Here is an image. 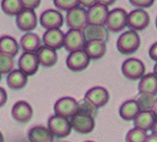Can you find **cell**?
<instances>
[{
    "instance_id": "cell-1",
    "label": "cell",
    "mask_w": 157,
    "mask_h": 142,
    "mask_svg": "<svg viewBox=\"0 0 157 142\" xmlns=\"http://www.w3.org/2000/svg\"><path fill=\"white\" fill-rule=\"evenodd\" d=\"M140 45V37L136 32L128 31L122 33L116 43L118 51L125 55L135 53Z\"/></svg>"
},
{
    "instance_id": "cell-2",
    "label": "cell",
    "mask_w": 157,
    "mask_h": 142,
    "mask_svg": "<svg viewBox=\"0 0 157 142\" xmlns=\"http://www.w3.org/2000/svg\"><path fill=\"white\" fill-rule=\"evenodd\" d=\"M128 13L122 8H115L108 13L105 26L110 32H120L127 27Z\"/></svg>"
},
{
    "instance_id": "cell-3",
    "label": "cell",
    "mask_w": 157,
    "mask_h": 142,
    "mask_svg": "<svg viewBox=\"0 0 157 142\" xmlns=\"http://www.w3.org/2000/svg\"><path fill=\"white\" fill-rule=\"evenodd\" d=\"M47 126L50 133L53 136L59 137V138H63V137H67L68 135H70L72 130L70 121L57 115H53L49 118Z\"/></svg>"
},
{
    "instance_id": "cell-4",
    "label": "cell",
    "mask_w": 157,
    "mask_h": 142,
    "mask_svg": "<svg viewBox=\"0 0 157 142\" xmlns=\"http://www.w3.org/2000/svg\"><path fill=\"white\" fill-rule=\"evenodd\" d=\"M122 73L130 80H137L144 76L145 67L140 59L129 58L122 65Z\"/></svg>"
},
{
    "instance_id": "cell-5",
    "label": "cell",
    "mask_w": 157,
    "mask_h": 142,
    "mask_svg": "<svg viewBox=\"0 0 157 142\" xmlns=\"http://www.w3.org/2000/svg\"><path fill=\"white\" fill-rule=\"evenodd\" d=\"M150 24L149 15L142 9H135L128 14L127 26L132 28V31H142L146 28Z\"/></svg>"
},
{
    "instance_id": "cell-6",
    "label": "cell",
    "mask_w": 157,
    "mask_h": 142,
    "mask_svg": "<svg viewBox=\"0 0 157 142\" xmlns=\"http://www.w3.org/2000/svg\"><path fill=\"white\" fill-rule=\"evenodd\" d=\"M66 23L70 29H76V31L82 32V29L87 24L86 11L80 6L73 8L72 10L67 12Z\"/></svg>"
},
{
    "instance_id": "cell-7",
    "label": "cell",
    "mask_w": 157,
    "mask_h": 142,
    "mask_svg": "<svg viewBox=\"0 0 157 142\" xmlns=\"http://www.w3.org/2000/svg\"><path fill=\"white\" fill-rule=\"evenodd\" d=\"M71 126L78 133L87 134L94 129L95 121L94 118H92L88 115L81 114V113H76L71 118Z\"/></svg>"
},
{
    "instance_id": "cell-8",
    "label": "cell",
    "mask_w": 157,
    "mask_h": 142,
    "mask_svg": "<svg viewBox=\"0 0 157 142\" xmlns=\"http://www.w3.org/2000/svg\"><path fill=\"white\" fill-rule=\"evenodd\" d=\"M78 111V102L72 97H63L58 99L54 104L55 115L70 119Z\"/></svg>"
},
{
    "instance_id": "cell-9",
    "label": "cell",
    "mask_w": 157,
    "mask_h": 142,
    "mask_svg": "<svg viewBox=\"0 0 157 142\" xmlns=\"http://www.w3.org/2000/svg\"><path fill=\"white\" fill-rule=\"evenodd\" d=\"M39 22L40 24L46 28L47 31L50 29H59L64 24L63 15L54 9H48L41 13L39 17Z\"/></svg>"
},
{
    "instance_id": "cell-10",
    "label": "cell",
    "mask_w": 157,
    "mask_h": 142,
    "mask_svg": "<svg viewBox=\"0 0 157 142\" xmlns=\"http://www.w3.org/2000/svg\"><path fill=\"white\" fill-rule=\"evenodd\" d=\"M16 24L22 32H29L36 28L37 24V18L33 10L23 9L16 16Z\"/></svg>"
},
{
    "instance_id": "cell-11",
    "label": "cell",
    "mask_w": 157,
    "mask_h": 142,
    "mask_svg": "<svg viewBox=\"0 0 157 142\" xmlns=\"http://www.w3.org/2000/svg\"><path fill=\"white\" fill-rule=\"evenodd\" d=\"M85 38H83L82 32L76 29H69L64 36V47L70 53L82 50L85 46Z\"/></svg>"
},
{
    "instance_id": "cell-12",
    "label": "cell",
    "mask_w": 157,
    "mask_h": 142,
    "mask_svg": "<svg viewBox=\"0 0 157 142\" xmlns=\"http://www.w3.org/2000/svg\"><path fill=\"white\" fill-rule=\"evenodd\" d=\"M108 13H109L108 7L103 6V5L99 4L96 1L95 4L90 9H87V11H86L87 24L103 27L105 24Z\"/></svg>"
},
{
    "instance_id": "cell-13",
    "label": "cell",
    "mask_w": 157,
    "mask_h": 142,
    "mask_svg": "<svg viewBox=\"0 0 157 142\" xmlns=\"http://www.w3.org/2000/svg\"><path fill=\"white\" fill-rule=\"evenodd\" d=\"M83 99L88 101L91 105L94 106L96 109L105 106L109 101V92L106 88L102 86H95L88 90Z\"/></svg>"
},
{
    "instance_id": "cell-14",
    "label": "cell",
    "mask_w": 157,
    "mask_h": 142,
    "mask_svg": "<svg viewBox=\"0 0 157 142\" xmlns=\"http://www.w3.org/2000/svg\"><path fill=\"white\" fill-rule=\"evenodd\" d=\"M19 68L24 75L33 76L38 70L39 63L36 53H27L24 52L19 59Z\"/></svg>"
},
{
    "instance_id": "cell-15",
    "label": "cell",
    "mask_w": 157,
    "mask_h": 142,
    "mask_svg": "<svg viewBox=\"0 0 157 142\" xmlns=\"http://www.w3.org/2000/svg\"><path fill=\"white\" fill-rule=\"evenodd\" d=\"M66 64L69 70L72 72H81L90 65V58L82 50L70 53L67 57Z\"/></svg>"
},
{
    "instance_id": "cell-16",
    "label": "cell",
    "mask_w": 157,
    "mask_h": 142,
    "mask_svg": "<svg viewBox=\"0 0 157 142\" xmlns=\"http://www.w3.org/2000/svg\"><path fill=\"white\" fill-rule=\"evenodd\" d=\"M11 113L15 121L21 124H26L29 121V120H32L33 111L32 106L27 101L21 100L15 103Z\"/></svg>"
},
{
    "instance_id": "cell-17",
    "label": "cell",
    "mask_w": 157,
    "mask_h": 142,
    "mask_svg": "<svg viewBox=\"0 0 157 142\" xmlns=\"http://www.w3.org/2000/svg\"><path fill=\"white\" fill-rule=\"evenodd\" d=\"M134 125L136 129H140L147 132L156 127V113L155 111H141L139 113L135 120Z\"/></svg>"
},
{
    "instance_id": "cell-18",
    "label": "cell",
    "mask_w": 157,
    "mask_h": 142,
    "mask_svg": "<svg viewBox=\"0 0 157 142\" xmlns=\"http://www.w3.org/2000/svg\"><path fill=\"white\" fill-rule=\"evenodd\" d=\"M64 36L65 34L60 29H50V31H46V32L43 34L42 40L46 47L56 51L57 49L63 47Z\"/></svg>"
},
{
    "instance_id": "cell-19",
    "label": "cell",
    "mask_w": 157,
    "mask_h": 142,
    "mask_svg": "<svg viewBox=\"0 0 157 142\" xmlns=\"http://www.w3.org/2000/svg\"><path fill=\"white\" fill-rule=\"evenodd\" d=\"M82 32L86 42L91 40H100L105 42L108 39V32L104 27L86 24V27L82 29Z\"/></svg>"
},
{
    "instance_id": "cell-20",
    "label": "cell",
    "mask_w": 157,
    "mask_h": 142,
    "mask_svg": "<svg viewBox=\"0 0 157 142\" xmlns=\"http://www.w3.org/2000/svg\"><path fill=\"white\" fill-rule=\"evenodd\" d=\"M83 52H85L87 57L93 60H98L102 58L106 53V44L105 42L100 40H91L86 41L83 46Z\"/></svg>"
},
{
    "instance_id": "cell-21",
    "label": "cell",
    "mask_w": 157,
    "mask_h": 142,
    "mask_svg": "<svg viewBox=\"0 0 157 142\" xmlns=\"http://www.w3.org/2000/svg\"><path fill=\"white\" fill-rule=\"evenodd\" d=\"M36 55L37 57L38 63L40 64L41 66L46 67V68H50L54 66L58 60L57 52L46 46L39 47V49L36 52Z\"/></svg>"
},
{
    "instance_id": "cell-22",
    "label": "cell",
    "mask_w": 157,
    "mask_h": 142,
    "mask_svg": "<svg viewBox=\"0 0 157 142\" xmlns=\"http://www.w3.org/2000/svg\"><path fill=\"white\" fill-rule=\"evenodd\" d=\"M29 142H52L53 135L47 127L43 125H34L28 132Z\"/></svg>"
},
{
    "instance_id": "cell-23",
    "label": "cell",
    "mask_w": 157,
    "mask_h": 142,
    "mask_svg": "<svg viewBox=\"0 0 157 142\" xmlns=\"http://www.w3.org/2000/svg\"><path fill=\"white\" fill-rule=\"evenodd\" d=\"M139 91L140 94L156 95L157 93V78L153 73L144 76L139 83Z\"/></svg>"
},
{
    "instance_id": "cell-24",
    "label": "cell",
    "mask_w": 157,
    "mask_h": 142,
    "mask_svg": "<svg viewBox=\"0 0 157 142\" xmlns=\"http://www.w3.org/2000/svg\"><path fill=\"white\" fill-rule=\"evenodd\" d=\"M20 44H21V47L25 52L36 53L39 47H41V40L37 34L29 32L22 36Z\"/></svg>"
},
{
    "instance_id": "cell-25",
    "label": "cell",
    "mask_w": 157,
    "mask_h": 142,
    "mask_svg": "<svg viewBox=\"0 0 157 142\" xmlns=\"http://www.w3.org/2000/svg\"><path fill=\"white\" fill-rule=\"evenodd\" d=\"M140 112L136 99L127 100L122 104L119 110L120 117L125 121H134L135 118Z\"/></svg>"
},
{
    "instance_id": "cell-26",
    "label": "cell",
    "mask_w": 157,
    "mask_h": 142,
    "mask_svg": "<svg viewBox=\"0 0 157 142\" xmlns=\"http://www.w3.org/2000/svg\"><path fill=\"white\" fill-rule=\"evenodd\" d=\"M19 52V45L16 39L10 36H0V54L10 57L16 56Z\"/></svg>"
},
{
    "instance_id": "cell-27",
    "label": "cell",
    "mask_w": 157,
    "mask_h": 142,
    "mask_svg": "<svg viewBox=\"0 0 157 142\" xmlns=\"http://www.w3.org/2000/svg\"><path fill=\"white\" fill-rule=\"evenodd\" d=\"M7 85L13 90H20L26 86L28 82V77L26 75L19 71L14 70L7 76Z\"/></svg>"
},
{
    "instance_id": "cell-28",
    "label": "cell",
    "mask_w": 157,
    "mask_h": 142,
    "mask_svg": "<svg viewBox=\"0 0 157 142\" xmlns=\"http://www.w3.org/2000/svg\"><path fill=\"white\" fill-rule=\"evenodd\" d=\"M1 8L5 14L9 16H17L23 10L21 0H3L1 2Z\"/></svg>"
},
{
    "instance_id": "cell-29",
    "label": "cell",
    "mask_w": 157,
    "mask_h": 142,
    "mask_svg": "<svg viewBox=\"0 0 157 142\" xmlns=\"http://www.w3.org/2000/svg\"><path fill=\"white\" fill-rule=\"evenodd\" d=\"M137 105L140 107V110L141 111H154V108L156 105V97L154 95L150 94H140L136 99Z\"/></svg>"
},
{
    "instance_id": "cell-30",
    "label": "cell",
    "mask_w": 157,
    "mask_h": 142,
    "mask_svg": "<svg viewBox=\"0 0 157 142\" xmlns=\"http://www.w3.org/2000/svg\"><path fill=\"white\" fill-rule=\"evenodd\" d=\"M15 61L14 58L0 54V75H7L10 73L14 69Z\"/></svg>"
},
{
    "instance_id": "cell-31",
    "label": "cell",
    "mask_w": 157,
    "mask_h": 142,
    "mask_svg": "<svg viewBox=\"0 0 157 142\" xmlns=\"http://www.w3.org/2000/svg\"><path fill=\"white\" fill-rule=\"evenodd\" d=\"M147 133L144 130L134 127L126 135V142H144Z\"/></svg>"
},
{
    "instance_id": "cell-32",
    "label": "cell",
    "mask_w": 157,
    "mask_h": 142,
    "mask_svg": "<svg viewBox=\"0 0 157 142\" xmlns=\"http://www.w3.org/2000/svg\"><path fill=\"white\" fill-rule=\"evenodd\" d=\"M77 112L94 118L95 114H96V108L93 105H91L90 103L86 101V99H82V101L78 102V111Z\"/></svg>"
},
{
    "instance_id": "cell-33",
    "label": "cell",
    "mask_w": 157,
    "mask_h": 142,
    "mask_svg": "<svg viewBox=\"0 0 157 142\" xmlns=\"http://www.w3.org/2000/svg\"><path fill=\"white\" fill-rule=\"evenodd\" d=\"M53 3L57 9L67 12L78 6V0H54Z\"/></svg>"
},
{
    "instance_id": "cell-34",
    "label": "cell",
    "mask_w": 157,
    "mask_h": 142,
    "mask_svg": "<svg viewBox=\"0 0 157 142\" xmlns=\"http://www.w3.org/2000/svg\"><path fill=\"white\" fill-rule=\"evenodd\" d=\"M131 4L134 5L136 9H144L149 8L154 3L153 0H131Z\"/></svg>"
},
{
    "instance_id": "cell-35",
    "label": "cell",
    "mask_w": 157,
    "mask_h": 142,
    "mask_svg": "<svg viewBox=\"0 0 157 142\" xmlns=\"http://www.w3.org/2000/svg\"><path fill=\"white\" fill-rule=\"evenodd\" d=\"M21 1H22L23 9H27V10H33L37 8L41 2L39 0H21Z\"/></svg>"
},
{
    "instance_id": "cell-36",
    "label": "cell",
    "mask_w": 157,
    "mask_h": 142,
    "mask_svg": "<svg viewBox=\"0 0 157 142\" xmlns=\"http://www.w3.org/2000/svg\"><path fill=\"white\" fill-rule=\"evenodd\" d=\"M95 2L96 1H94V0H80V1H78V6L83 8L85 10L90 9L95 4Z\"/></svg>"
},
{
    "instance_id": "cell-37",
    "label": "cell",
    "mask_w": 157,
    "mask_h": 142,
    "mask_svg": "<svg viewBox=\"0 0 157 142\" xmlns=\"http://www.w3.org/2000/svg\"><path fill=\"white\" fill-rule=\"evenodd\" d=\"M149 56L153 61L157 60V42H154L153 44L151 45V47L149 48Z\"/></svg>"
},
{
    "instance_id": "cell-38",
    "label": "cell",
    "mask_w": 157,
    "mask_h": 142,
    "mask_svg": "<svg viewBox=\"0 0 157 142\" xmlns=\"http://www.w3.org/2000/svg\"><path fill=\"white\" fill-rule=\"evenodd\" d=\"M7 102V92L3 87H0V107H3Z\"/></svg>"
},
{
    "instance_id": "cell-39",
    "label": "cell",
    "mask_w": 157,
    "mask_h": 142,
    "mask_svg": "<svg viewBox=\"0 0 157 142\" xmlns=\"http://www.w3.org/2000/svg\"><path fill=\"white\" fill-rule=\"evenodd\" d=\"M144 142H157V134L156 132H152L150 135H147Z\"/></svg>"
},
{
    "instance_id": "cell-40",
    "label": "cell",
    "mask_w": 157,
    "mask_h": 142,
    "mask_svg": "<svg viewBox=\"0 0 157 142\" xmlns=\"http://www.w3.org/2000/svg\"><path fill=\"white\" fill-rule=\"evenodd\" d=\"M99 4L103 5V6L105 7H108V6H111V5L114 4L116 1H114V0H107V1H102V0H99V1H97Z\"/></svg>"
},
{
    "instance_id": "cell-41",
    "label": "cell",
    "mask_w": 157,
    "mask_h": 142,
    "mask_svg": "<svg viewBox=\"0 0 157 142\" xmlns=\"http://www.w3.org/2000/svg\"><path fill=\"white\" fill-rule=\"evenodd\" d=\"M0 142H4V136L2 134V132H0Z\"/></svg>"
},
{
    "instance_id": "cell-42",
    "label": "cell",
    "mask_w": 157,
    "mask_h": 142,
    "mask_svg": "<svg viewBox=\"0 0 157 142\" xmlns=\"http://www.w3.org/2000/svg\"><path fill=\"white\" fill-rule=\"evenodd\" d=\"M0 80H1V75H0Z\"/></svg>"
},
{
    "instance_id": "cell-43",
    "label": "cell",
    "mask_w": 157,
    "mask_h": 142,
    "mask_svg": "<svg viewBox=\"0 0 157 142\" xmlns=\"http://www.w3.org/2000/svg\"><path fill=\"white\" fill-rule=\"evenodd\" d=\"M86 142H93V141H86Z\"/></svg>"
}]
</instances>
